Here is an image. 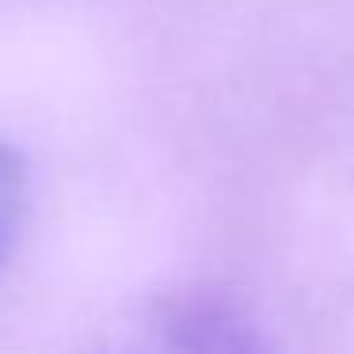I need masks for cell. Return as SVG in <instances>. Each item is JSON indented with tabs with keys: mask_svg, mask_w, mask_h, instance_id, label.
<instances>
[{
	"mask_svg": "<svg viewBox=\"0 0 354 354\" xmlns=\"http://www.w3.org/2000/svg\"><path fill=\"white\" fill-rule=\"evenodd\" d=\"M27 214V164L12 145L0 141V263L8 259Z\"/></svg>",
	"mask_w": 354,
	"mask_h": 354,
	"instance_id": "cell-2",
	"label": "cell"
},
{
	"mask_svg": "<svg viewBox=\"0 0 354 354\" xmlns=\"http://www.w3.org/2000/svg\"><path fill=\"white\" fill-rule=\"evenodd\" d=\"M84 354H270V343L229 293L194 286L145 297Z\"/></svg>",
	"mask_w": 354,
	"mask_h": 354,
	"instance_id": "cell-1",
	"label": "cell"
}]
</instances>
